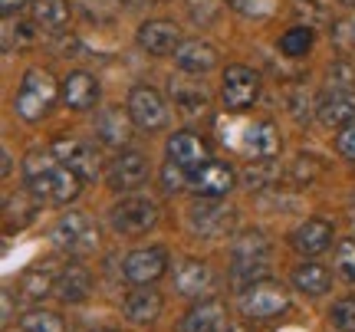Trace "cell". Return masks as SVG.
<instances>
[{"instance_id":"1","label":"cell","mask_w":355,"mask_h":332,"mask_svg":"<svg viewBox=\"0 0 355 332\" xmlns=\"http://www.w3.org/2000/svg\"><path fill=\"white\" fill-rule=\"evenodd\" d=\"M24 184L37 201L46 204H73L83 191V178L63 165L53 148H30L24 158Z\"/></svg>"},{"instance_id":"2","label":"cell","mask_w":355,"mask_h":332,"mask_svg":"<svg viewBox=\"0 0 355 332\" xmlns=\"http://www.w3.org/2000/svg\"><path fill=\"white\" fill-rule=\"evenodd\" d=\"M56 99H60V86H56L53 73H46V69H26L20 86H17V96H13V112L20 115L26 125H37L40 119L50 115Z\"/></svg>"},{"instance_id":"3","label":"cell","mask_w":355,"mask_h":332,"mask_svg":"<svg viewBox=\"0 0 355 332\" xmlns=\"http://www.w3.org/2000/svg\"><path fill=\"white\" fill-rule=\"evenodd\" d=\"M270 267V241L263 230H243L230 250V280L237 286H250L254 280H263Z\"/></svg>"},{"instance_id":"4","label":"cell","mask_w":355,"mask_h":332,"mask_svg":"<svg viewBox=\"0 0 355 332\" xmlns=\"http://www.w3.org/2000/svg\"><path fill=\"white\" fill-rule=\"evenodd\" d=\"M237 306L247 320H273V316H283L290 309V293H286L283 283L263 277V280H254L250 286H243Z\"/></svg>"},{"instance_id":"5","label":"cell","mask_w":355,"mask_h":332,"mask_svg":"<svg viewBox=\"0 0 355 332\" xmlns=\"http://www.w3.org/2000/svg\"><path fill=\"white\" fill-rule=\"evenodd\" d=\"M109 224L122 237H141L158 224V204L141 194H128V198L122 194V201L109 211Z\"/></svg>"},{"instance_id":"6","label":"cell","mask_w":355,"mask_h":332,"mask_svg":"<svg viewBox=\"0 0 355 332\" xmlns=\"http://www.w3.org/2000/svg\"><path fill=\"white\" fill-rule=\"evenodd\" d=\"M50 237H53V243L69 256H86L99 247V230H96V224H92L83 211L63 214V218L53 224Z\"/></svg>"},{"instance_id":"7","label":"cell","mask_w":355,"mask_h":332,"mask_svg":"<svg viewBox=\"0 0 355 332\" xmlns=\"http://www.w3.org/2000/svg\"><path fill=\"white\" fill-rule=\"evenodd\" d=\"M260 99V76L254 66L230 63L220 76V103L227 112H243Z\"/></svg>"},{"instance_id":"8","label":"cell","mask_w":355,"mask_h":332,"mask_svg":"<svg viewBox=\"0 0 355 332\" xmlns=\"http://www.w3.org/2000/svg\"><path fill=\"white\" fill-rule=\"evenodd\" d=\"M125 109L132 115L135 128H141V132H162L168 125V103L155 86H145V82L132 86Z\"/></svg>"},{"instance_id":"9","label":"cell","mask_w":355,"mask_h":332,"mask_svg":"<svg viewBox=\"0 0 355 332\" xmlns=\"http://www.w3.org/2000/svg\"><path fill=\"white\" fill-rule=\"evenodd\" d=\"M148 181V158L135 148H125L119 152L105 168V184L112 188L115 194H132L139 191L141 184Z\"/></svg>"},{"instance_id":"10","label":"cell","mask_w":355,"mask_h":332,"mask_svg":"<svg viewBox=\"0 0 355 332\" xmlns=\"http://www.w3.org/2000/svg\"><path fill=\"white\" fill-rule=\"evenodd\" d=\"M122 273L132 286H152L168 273V254L165 247H141L132 250L122 263Z\"/></svg>"},{"instance_id":"11","label":"cell","mask_w":355,"mask_h":332,"mask_svg":"<svg viewBox=\"0 0 355 332\" xmlns=\"http://www.w3.org/2000/svg\"><path fill=\"white\" fill-rule=\"evenodd\" d=\"M316 119L326 128H345L355 122V89L349 86H329L316 99Z\"/></svg>"},{"instance_id":"12","label":"cell","mask_w":355,"mask_h":332,"mask_svg":"<svg viewBox=\"0 0 355 332\" xmlns=\"http://www.w3.org/2000/svg\"><path fill=\"white\" fill-rule=\"evenodd\" d=\"M168 161H175L181 171H198L201 165L211 161V145L198 135V132H188V128H181L175 132L171 139H168Z\"/></svg>"},{"instance_id":"13","label":"cell","mask_w":355,"mask_h":332,"mask_svg":"<svg viewBox=\"0 0 355 332\" xmlns=\"http://www.w3.org/2000/svg\"><path fill=\"white\" fill-rule=\"evenodd\" d=\"M135 43L148 56H175L184 40H181V30L175 20H145L135 33Z\"/></svg>"},{"instance_id":"14","label":"cell","mask_w":355,"mask_h":332,"mask_svg":"<svg viewBox=\"0 0 355 332\" xmlns=\"http://www.w3.org/2000/svg\"><path fill=\"white\" fill-rule=\"evenodd\" d=\"M234 184H237V171L227 161H214V158L188 175V188L198 198H224Z\"/></svg>"},{"instance_id":"15","label":"cell","mask_w":355,"mask_h":332,"mask_svg":"<svg viewBox=\"0 0 355 332\" xmlns=\"http://www.w3.org/2000/svg\"><path fill=\"white\" fill-rule=\"evenodd\" d=\"M188 220L194 234H204V237H220L234 227V211L224 204H217L214 198H204V201H194L188 211Z\"/></svg>"},{"instance_id":"16","label":"cell","mask_w":355,"mask_h":332,"mask_svg":"<svg viewBox=\"0 0 355 332\" xmlns=\"http://www.w3.org/2000/svg\"><path fill=\"white\" fill-rule=\"evenodd\" d=\"M50 148L56 152V158H60L63 165L73 168L83 181H92L96 175H99V155H96V148H92L89 141H83V139H56Z\"/></svg>"},{"instance_id":"17","label":"cell","mask_w":355,"mask_h":332,"mask_svg":"<svg viewBox=\"0 0 355 332\" xmlns=\"http://www.w3.org/2000/svg\"><path fill=\"white\" fill-rule=\"evenodd\" d=\"M60 103L66 109H76V112H86L99 103V79L86 73V69H73L69 76L60 82Z\"/></svg>"},{"instance_id":"18","label":"cell","mask_w":355,"mask_h":332,"mask_svg":"<svg viewBox=\"0 0 355 332\" xmlns=\"http://www.w3.org/2000/svg\"><path fill=\"white\" fill-rule=\"evenodd\" d=\"M217 63H220V56H217V50L207 40H184L175 53V66L191 79L207 76Z\"/></svg>"},{"instance_id":"19","label":"cell","mask_w":355,"mask_h":332,"mask_svg":"<svg viewBox=\"0 0 355 332\" xmlns=\"http://www.w3.org/2000/svg\"><path fill=\"white\" fill-rule=\"evenodd\" d=\"M241 145L254 161H273L279 155V145H283V141H279L277 125L266 122V119H260V122H250V125L243 128Z\"/></svg>"},{"instance_id":"20","label":"cell","mask_w":355,"mask_h":332,"mask_svg":"<svg viewBox=\"0 0 355 332\" xmlns=\"http://www.w3.org/2000/svg\"><path fill=\"white\" fill-rule=\"evenodd\" d=\"M332 224L329 220H322V218H309L303 220L300 227L293 230V250L300 256H319L322 250H329V243H332Z\"/></svg>"},{"instance_id":"21","label":"cell","mask_w":355,"mask_h":332,"mask_svg":"<svg viewBox=\"0 0 355 332\" xmlns=\"http://www.w3.org/2000/svg\"><path fill=\"white\" fill-rule=\"evenodd\" d=\"M227 329H230L227 309H224L220 299H201L181 320V332H227Z\"/></svg>"},{"instance_id":"22","label":"cell","mask_w":355,"mask_h":332,"mask_svg":"<svg viewBox=\"0 0 355 332\" xmlns=\"http://www.w3.org/2000/svg\"><path fill=\"white\" fill-rule=\"evenodd\" d=\"M162 306H165V299L162 293L155 290V286H135V293H128L122 299V313H125L128 322H135V326H148L162 316Z\"/></svg>"},{"instance_id":"23","label":"cell","mask_w":355,"mask_h":332,"mask_svg":"<svg viewBox=\"0 0 355 332\" xmlns=\"http://www.w3.org/2000/svg\"><path fill=\"white\" fill-rule=\"evenodd\" d=\"M132 128H135V122H132L128 109L122 112L119 105H112V109H102V112L96 115V135H99V141L109 145V148H122L128 141V135H132Z\"/></svg>"},{"instance_id":"24","label":"cell","mask_w":355,"mask_h":332,"mask_svg":"<svg viewBox=\"0 0 355 332\" xmlns=\"http://www.w3.org/2000/svg\"><path fill=\"white\" fill-rule=\"evenodd\" d=\"M89 293H92V273H89L83 263H69V267L56 277V296H60V303L76 306V303L89 299Z\"/></svg>"},{"instance_id":"25","label":"cell","mask_w":355,"mask_h":332,"mask_svg":"<svg viewBox=\"0 0 355 332\" xmlns=\"http://www.w3.org/2000/svg\"><path fill=\"white\" fill-rule=\"evenodd\" d=\"M214 286V273L201 260H181L175 270V290L181 296H201Z\"/></svg>"},{"instance_id":"26","label":"cell","mask_w":355,"mask_h":332,"mask_svg":"<svg viewBox=\"0 0 355 332\" xmlns=\"http://www.w3.org/2000/svg\"><path fill=\"white\" fill-rule=\"evenodd\" d=\"M30 20L37 30H46V33H63L69 20H73V10L66 0H33L30 7Z\"/></svg>"},{"instance_id":"27","label":"cell","mask_w":355,"mask_h":332,"mask_svg":"<svg viewBox=\"0 0 355 332\" xmlns=\"http://www.w3.org/2000/svg\"><path fill=\"white\" fill-rule=\"evenodd\" d=\"M290 283L306 296H322V293H329L332 273L322 267V263H313V260H309V263H300V267L293 270Z\"/></svg>"},{"instance_id":"28","label":"cell","mask_w":355,"mask_h":332,"mask_svg":"<svg viewBox=\"0 0 355 332\" xmlns=\"http://www.w3.org/2000/svg\"><path fill=\"white\" fill-rule=\"evenodd\" d=\"M20 293L30 296V299H43V296L56 293V277H53V270H46V267L26 270L24 277H20Z\"/></svg>"},{"instance_id":"29","label":"cell","mask_w":355,"mask_h":332,"mask_svg":"<svg viewBox=\"0 0 355 332\" xmlns=\"http://www.w3.org/2000/svg\"><path fill=\"white\" fill-rule=\"evenodd\" d=\"M313 43H316V33L309 30V26H290L283 37H279V53L283 56H290V60H300L306 53L313 50Z\"/></svg>"},{"instance_id":"30","label":"cell","mask_w":355,"mask_h":332,"mask_svg":"<svg viewBox=\"0 0 355 332\" xmlns=\"http://www.w3.org/2000/svg\"><path fill=\"white\" fill-rule=\"evenodd\" d=\"M171 96H175V105L184 115H201L207 109V92L198 89V86H184V82L171 79Z\"/></svg>"},{"instance_id":"31","label":"cell","mask_w":355,"mask_h":332,"mask_svg":"<svg viewBox=\"0 0 355 332\" xmlns=\"http://www.w3.org/2000/svg\"><path fill=\"white\" fill-rule=\"evenodd\" d=\"M20 329L26 332H66V322L53 309H30L20 320Z\"/></svg>"},{"instance_id":"32","label":"cell","mask_w":355,"mask_h":332,"mask_svg":"<svg viewBox=\"0 0 355 332\" xmlns=\"http://www.w3.org/2000/svg\"><path fill=\"white\" fill-rule=\"evenodd\" d=\"M79 10L89 24H112L122 10V0H79Z\"/></svg>"},{"instance_id":"33","label":"cell","mask_w":355,"mask_h":332,"mask_svg":"<svg viewBox=\"0 0 355 332\" xmlns=\"http://www.w3.org/2000/svg\"><path fill=\"white\" fill-rule=\"evenodd\" d=\"M227 7L247 20H270L279 10V0H227Z\"/></svg>"},{"instance_id":"34","label":"cell","mask_w":355,"mask_h":332,"mask_svg":"<svg viewBox=\"0 0 355 332\" xmlns=\"http://www.w3.org/2000/svg\"><path fill=\"white\" fill-rule=\"evenodd\" d=\"M336 273L345 283H355V241H343L336 247Z\"/></svg>"},{"instance_id":"35","label":"cell","mask_w":355,"mask_h":332,"mask_svg":"<svg viewBox=\"0 0 355 332\" xmlns=\"http://www.w3.org/2000/svg\"><path fill=\"white\" fill-rule=\"evenodd\" d=\"M332 326L339 332H355V296H345L332 306Z\"/></svg>"},{"instance_id":"36","label":"cell","mask_w":355,"mask_h":332,"mask_svg":"<svg viewBox=\"0 0 355 332\" xmlns=\"http://www.w3.org/2000/svg\"><path fill=\"white\" fill-rule=\"evenodd\" d=\"M162 184H165L168 194L181 191V188H188V171H181L175 161H165V168H162Z\"/></svg>"},{"instance_id":"37","label":"cell","mask_w":355,"mask_h":332,"mask_svg":"<svg viewBox=\"0 0 355 332\" xmlns=\"http://www.w3.org/2000/svg\"><path fill=\"white\" fill-rule=\"evenodd\" d=\"M336 152L343 155L345 161H355V122H349L345 128H339V139H336Z\"/></svg>"},{"instance_id":"38","label":"cell","mask_w":355,"mask_h":332,"mask_svg":"<svg viewBox=\"0 0 355 332\" xmlns=\"http://www.w3.org/2000/svg\"><path fill=\"white\" fill-rule=\"evenodd\" d=\"M17 40H24V43H26V40H30V26L17 24ZM3 43H7V46L13 43V24H10V20H7V37H3Z\"/></svg>"},{"instance_id":"39","label":"cell","mask_w":355,"mask_h":332,"mask_svg":"<svg viewBox=\"0 0 355 332\" xmlns=\"http://www.w3.org/2000/svg\"><path fill=\"white\" fill-rule=\"evenodd\" d=\"M30 3V0H0V10H3V17H13V13H20Z\"/></svg>"},{"instance_id":"40","label":"cell","mask_w":355,"mask_h":332,"mask_svg":"<svg viewBox=\"0 0 355 332\" xmlns=\"http://www.w3.org/2000/svg\"><path fill=\"white\" fill-rule=\"evenodd\" d=\"M10 152H3V178H10Z\"/></svg>"},{"instance_id":"41","label":"cell","mask_w":355,"mask_h":332,"mask_svg":"<svg viewBox=\"0 0 355 332\" xmlns=\"http://www.w3.org/2000/svg\"><path fill=\"white\" fill-rule=\"evenodd\" d=\"M89 332H115L112 326H96V329H89Z\"/></svg>"},{"instance_id":"42","label":"cell","mask_w":355,"mask_h":332,"mask_svg":"<svg viewBox=\"0 0 355 332\" xmlns=\"http://www.w3.org/2000/svg\"><path fill=\"white\" fill-rule=\"evenodd\" d=\"M343 7H349V10H355V0H339Z\"/></svg>"},{"instance_id":"43","label":"cell","mask_w":355,"mask_h":332,"mask_svg":"<svg viewBox=\"0 0 355 332\" xmlns=\"http://www.w3.org/2000/svg\"><path fill=\"white\" fill-rule=\"evenodd\" d=\"M227 332H243V329H241V326H230V329H227Z\"/></svg>"},{"instance_id":"44","label":"cell","mask_w":355,"mask_h":332,"mask_svg":"<svg viewBox=\"0 0 355 332\" xmlns=\"http://www.w3.org/2000/svg\"><path fill=\"white\" fill-rule=\"evenodd\" d=\"M352 224H355V211H352Z\"/></svg>"},{"instance_id":"45","label":"cell","mask_w":355,"mask_h":332,"mask_svg":"<svg viewBox=\"0 0 355 332\" xmlns=\"http://www.w3.org/2000/svg\"><path fill=\"white\" fill-rule=\"evenodd\" d=\"M20 332H26V329H20Z\"/></svg>"}]
</instances>
